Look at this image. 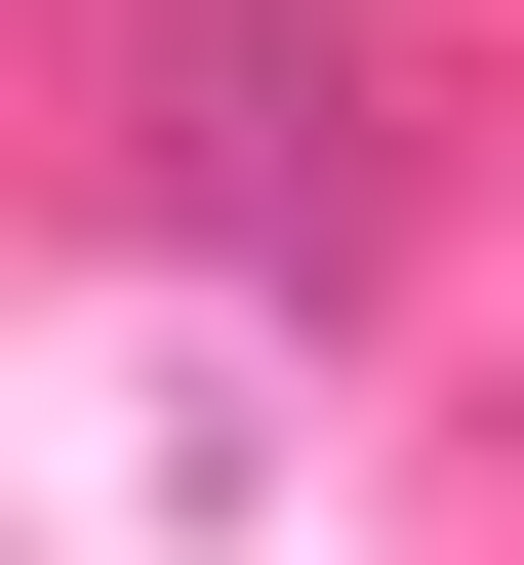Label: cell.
Returning <instances> with one entry per match:
<instances>
[{
    "mask_svg": "<svg viewBox=\"0 0 524 565\" xmlns=\"http://www.w3.org/2000/svg\"><path fill=\"white\" fill-rule=\"evenodd\" d=\"M121 202H162L243 323H363V282H404V82H363V0H121Z\"/></svg>",
    "mask_w": 524,
    "mask_h": 565,
    "instance_id": "1",
    "label": "cell"
}]
</instances>
